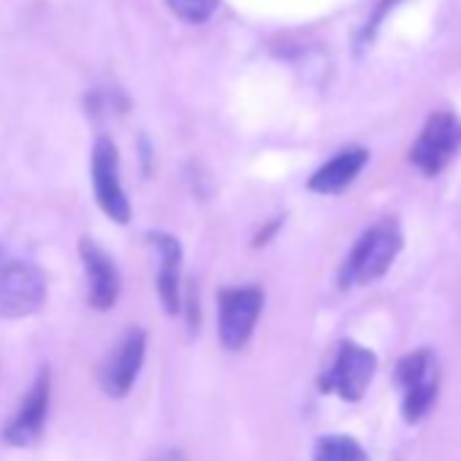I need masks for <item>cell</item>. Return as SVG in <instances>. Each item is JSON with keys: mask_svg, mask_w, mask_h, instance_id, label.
Segmentation results:
<instances>
[{"mask_svg": "<svg viewBox=\"0 0 461 461\" xmlns=\"http://www.w3.org/2000/svg\"><path fill=\"white\" fill-rule=\"evenodd\" d=\"M402 228L396 220H380L372 228H366L348 253L342 272H339V285L342 288H358L380 280L388 275L391 264L402 253Z\"/></svg>", "mask_w": 461, "mask_h": 461, "instance_id": "1", "label": "cell"}, {"mask_svg": "<svg viewBox=\"0 0 461 461\" xmlns=\"http://www.w3.org/2000/svg\"><path fill=\"white\" fill-rule=\"evenodd\" d=\"M439 361L429 348H418L399 358L393 383L402 402V418L407 423H418L431 412L439 393Z\"/></svg>", "mask_w": 461, "mask_h": 461, "instance_id": "2", "label": "cell"}, {"mask_svg": "<svg viewBox=\"0 0 461 461\" xmlns=\"http://www.w3.org/2000/svg\"><path fill=\"white\" fill-rule=\"evenodd\" d=\"M47 299V280L41 269L0 248V321H20L33 315Z\"/></svg>", "mask_w": 461, "mask_h": 461, "instance_id": "3", "label": "cell"}, {"mask_svg": "<svg viewBox=\"0 0 461 461\" xmlns=\"http://www.w3.org/2000/svg\"><path fill=\"white\" fill-rule=\"evenodd\" d=\"M264 310V294L256 285L242 288H225L217 296V334L222 348L242 350L261 318Z\"/></svg>", "mask_w": 461, "mask_h": 461, "instance_id": "4", "label": "cell"}, {"mask_svg": "<svg viewBox=\"0 0 461 461\" xmlns=\"http://www.w3.org/2000/svg\"><path fill=\"white\" fill-rule=\"evenodd\" d=\"M375 372H377V356L369 348L345 339L337 348L329 369L323 372L321 388L326 393H337L345 402H361Z\"/></svg>", "mask_w": 461, "mask_h": 461, "instance_id": "5", "label": "cell"}, {"mask_svg": "<svg viewBox=\"0 0 461 461\" xmlns=\"http://www.w3.org/2000/svg\"><path fill=\"white\" fill-rule=\"evenodd\" d=\"M458 147H461V122L453 112L439 109L423 122L418 139L412 141L410 163L420 174L434 176L453 160Z\"/></svg>", "mask_w": 461, "mask_h": 461, "instance_id": "6", "label": "cell"}, {"mask_svg": "<svg viewBox=\"0 0 461 461\" xmlns=\"http://www.w3.org/2000/svg\"><path fill=\"white\" fill-rule=\"evenodd\" d=\"M90 174H93V193L98 206L112 217L114 222L125 225L131 220V201L122 187L120 176V155L112 139H98L93 147V160H90Z\"/></svg>", "mask_w": 461, "mask_h": 461, "instance_id": "7", "label": "cell"}, {"mask_svg": "<svg viewBox=\"0 0 461 461\" xmlns=\"http://www.w3.org/2000/svg\"><path fill=\"white\" fill-rule=\"evenodd\" d=\"M144 356H147V334L141 329H128L101 366V388L114 399L125 396L144 366Z\"/></svg>", "mask_w": 461, "mask_h": 461, "instance_id": "8", "label": "cell"}, {"mask_svg": "<svg viewBox=\"0 0 461 461\" xmlns=\"http://www.w3.org/2000/svg\"><path fill=\"white\" fill-rule=\"evenodd\" d=\"M85 277H87V302L98 312H106L117 304L120 296V269L114 258L93 240H82L79 245Z\"/></svg>", "mask_w": 461, "mask_h": 461, "instance_id": "9", "label": "cell"}, {"mask_svg": "<svg viewBox=\"0 0 461 461\" xmlns=\"http://www.w3.org/2000/svg\"><path fill=\"white\" fill-rule=\"evenodd\" d=\"M47 412H50V372H41L36 377L33 388L20 402L14 418L9 420V426L4 431V439L9 445H17V447L33 445L44 431Z\"/></svg>", "mask_w": 461, "mask_h": 461, "instance_id": "10", "label": "cell"}, {"mask_svg": "<svg viewBox=\"0 0 461 461\" xmlns=\"http://www.w3.org/2000/svg\"><path fill=\"white\" fill-rule=\"evenodd\" d=\"M149 245L158 253V294L168 315H176L182 310V296H179V269H182V248L171 234L163 230H152L147 234Z\"/></svg>", "mask_w": 461, "mask_h": 461, "instance_id": "11", "label": "cell"}, {"mask_svg": "<svg viewBox=\"0 0 461 461\" xmlns=\"http://www.w3.org/2000/svg\"><path fill=\"white\" fill-rule=\"evenodd\" d=\"M366 160H369V152L364 147H348L342 152H337L331 160H326L307 182V187L312 193H321V195H334V193H342L348 185L356 182V176L366 168Z\"/></svg>", "mask_w": 461, "mask_h": 461, "instance_id": "12", "label": "cell"}, {"mask_svg": "<svg viewBox=\"0 0 461 461\" xmlns=\"http://www.w3.org/2000/svg\"><path fill=\"white\" fill-rule=\"evenodd\" d=\"M312 461H366V450L348 434H329L318 439Z\"/></svg>", "mask_w": 461, "mask_h": 461, "instance_id": "13", "label": "cell"}, {"mask_svg": "<svg viewBox=\"0 0 461 461\" xmlns=\"http://www.w3.org/2000/svg\"><path fill=\"white\" fill-rule=\"evenodd\" d=\"M166 6L182 23L201 25L217 12V0H166Z\"/></svg>", "mask_w": 461, "mask_h": 461, "instance_id": "14", "label": "cell"}]
</instances>
